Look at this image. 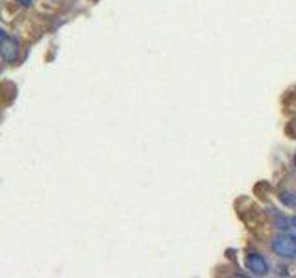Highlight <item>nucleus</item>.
I'll return each mask as SVG.
<instances>
[{"instance_id": "423d86ee", "label": "nucleus", "mask_w": 296, "mask_h": 278, "mask_svg": "<svg viewBox=\"0 0 296 278\" xmlns=\"http://www.w3.org/2000/svg\"><path fill=\"white\" fill-rule=\"evenodd\" d=\"M292 225H294V228H296V215H294V219H292Z\"/></svg>"}, {"instance_id": "0eeeda50", "label": "nucleus", "mask_w": 296, "mask_h": 278, "mask_svg": "<svg viewBox=\"0 0 296 278\" xmlns=\"http://www.w3.org/2000/svg\"><path fill=\"white\" fill-rule=\"evenodd\" d=\"M294 167H296V154H294Z\"/></svg>"}, {"instance_id": "7ed1b4c3", "label": "nucleus", "mask_w": 296, "mask_h": 278, "mask_svg": "<svg viewBox=\"0 0 296 278\" xmlns=\"http://www.w3.org/2000/svg\"><path fill=\"white\" fill-rule=\"evenodd\" d=\"M0 54L6 60L8 63H15L19 60V54H21V46L15 39L8 37V35H2L0 39Z\"/></svg>"}, {"instance_id": "20e7f679", "label": "nucleus", "mask_w": 296, "mask_h": 278, "mask_svg": "<svg viewBox=\"0 0 296 278\" xmlns=\"http://www.w3.org/2000/svg\"><path fill=\"white\" fill-rule=\"evenodd\" d=\"M279 200H281L285 206H289V208H296V195L290 193V191H281V193H279Z\"/></svg>"}, {"instance_id": "f03ea898", "label": "nucleus", "mask_w": 296, "mask_h": 278, "mask_svg": "<svg viewBox=\"0 0 296 278\" xmlns=\"http://www.w3.org/2000/svg\"><path fill=\"white\" fill-rule=\"evenodd\" d=\"M246 267H248V271L252 274H256V276H265L268 272V263L265 260V256L259 254V252H250V254H246V260H245Z\"/></svg>"}, {"instance_id": "f257e3e1", "label": "nucleus", "mask_w": 296, "mask_h": 278, "mask_svg": "<svg viewBox=\"0 0 296 278\" xmlns=\"http://www.w3.org/2000/svg\"><path fill=\"white\" fill-rule=\"evenodd\" d=\"M272 250L281 258L296 260V236L292 234H279L272 239Z\"/></svg>"}, {"instance_id": "39448f33", "label": "nucleus", "mask_w": 296, "mask_h": 278, "mask_svg": "<svg viewBox=\"0 0 296 278\" xmlns=\"http://www.w3.org/2000/svg\"><path fill=\"white\" fill-rule=\"evenodd\" d=\"M19 2H21V4H24V6H30V4H32V0H19Z\"/></svg>"}]
</instances>
